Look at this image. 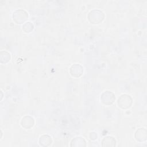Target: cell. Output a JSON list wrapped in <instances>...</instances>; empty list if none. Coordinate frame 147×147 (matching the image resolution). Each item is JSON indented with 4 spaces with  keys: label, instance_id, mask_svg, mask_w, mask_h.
<instances>
[{
    "label": "cell",
    "instance_id": "7c38bea8",
    "mask_svg": "<svg viewBox=\"0 0 147 147\" xmlns=\"http://www.w3.org/2000/svg\"><path fill=\"white\" fill-rule=\"evenodd\" d=\"M34 29L33 24L29 21L25 22L22 26V30L25 33H30Z\"/></svg>",
    "mask_w": 147,
    "mask_h": 147
},
{
    "label": "cell",
    "instance_id": "3957f363",
    "mask_svg": "<svg viewBox=\"0 0 147 147\" xmlns=\"http://www.w3.org/2000/svg\"><path fill=\"white\" fill-rule=\"evenodd\" d=\"M133 103L132 98L127 94L121 95L117 100L118 106L122 109H127Z\"/></svg>",
    "mask_w": 147,
    "mask_h": 147
},
{
    "label": "cell",
    "instance_id": "277c9868",
    "mask_svg": "<svg viewBox=\"0 0 147 147\" xmlns=\"http://www.w3.org/2000/svg\"><path fill=\"white\" fill-rule=\"evenodd\" d=\"M100 99L103 104L105 105H111L114 102L115 96L113 92L110 91H105L101 94Z\"/></svg>",
    "mask_w": 147,
    "mask_h": 147
},
{
    "label": "cell",
    "instance_id": "5b68a950",
    "mask_svg": "<svg viewBox=\"0 0 147 147\" xmlns=\"http://www.w3.org/2000/svg\"><path fill=\"white\" fill-rule=\"evenodd\" d=\"M69 73L72 77L79 78L83 73V68L79 64H72L69 68Z\"/></svg>",
    "mask_w": 147,
    "mask_h": 147
},
{
    "label": "cell",
    "instance_id": "52a82bcc",
    "mask_svg": "<svg viewBox=\"0 0 147 147\" xmlns=\"http://www.w3.org/2000/svg\"><path fill=\"white\" fill-rule=\"evenodd\" d=\"M134 137L137 141L140 142L146 141L147 138L146 130L145 128L138 129L135 132Z\"/></svg>",
    "mask_w": 147,
    "mask_h": 147
},
{
    "label": "cell",
    "instance_id": "7a4b0ae2",
    "mask_svg": "<svg viewBox=\"0 0 147 147\" xmlns=\"http://www.w3.org/2000/svg\"><path fill=\"white\" fill-rule=\"evenodd\" d=\"M28 12L24 9H17L13 13L12 15L13 20L18 24L24 23L28 20Z\"/></svg>",
    "mask_w": 147,
    "mask_h": 147
},
{
    "label": "cell",
    "instance_id": "5bb4252c",
    "mask_svg": "<svg viewBox=\"0 0 147 147\" xmlns=\"http://www.w3.org/2000/svg\"><path fill=\"white\" fill-rule=\"evenodd\" d=\"M1 100H2V98H3V92H2V90L1 91Z\"/></svg>",
    "mask_w": 147,
    "mask_h": 147
},
{
    "label": "cell",
    "instance_id": "ba28073f",
    "mask_svg": "<svg viewBox=\"0 0 147 147\" xmlns=\"http://www.w3.org/2000/svg\"><path fill=\"white\" fill-rule=\"evenodd\" d=\"M116 145V140L112 136H106L102 141V146L104 147H113Z\"/></svg>",
    "mask_w": 147,
    "mask_h": 147
},
{
    "label": "cell",
    "instance_id": "8fae6325",
    "mask_svg": "<svg viewBox=\"0 0 147 147\" xmlns=\"http://www.w3.org/2000/svg\"><path fill=\"white\" fill-rule=\"evenodd\" d=\"M11 55L6 51H1L0 52V61L2 64H6L10 61Z\"/></svg>",
    "mask_w": 147,
    "mask_h": 147
},
{
    "label": "cell",
    "instance_id": "4fadbf2b",
    "mask_svg": "<svg viewBox=\"0 0 147 147\" xmlns=\"http://www.w3.org/2000/svg\"><path fill=\"white\" fill-rule=\"evenodd\" d=\"M98 137V135L95 132H91L90 134V138L92 140H95Z\"/></svg>",
    "mask_w": 147,
    "mask_h": 147
},
{
    "label": "cell",
    "instance_id": "9c48e42d",
    "mask_svg": "<svg viewBox=\"0 0 147 147\" xmlns=\"http://www.w3.org/2000/svg\"><path fill=\"white\" fill-rule=\"evenodd\" d=\"M86 146V141L84 138L82 137H75L71 142V146L84 147Z\"/></svg>",
    "mask_w": 147,
    "mask_h": 147
},
{
    "label": "cell",
    "instance_id": "6da1fadb",
    "mask_svg": "<svg viewBox=\"0 0 147 147\" xmlns=\"http://www.w3.org/2000/svg\"><path fill=\"white\" fill-rule=\"evenodd\" d=\"M105 18L104 13L99 9H93L90 11L87 15V18L90 22L93 24L100 23Z\"/></svg>",
    "mask_w": 147,
    "mask_h": 147
},
{
    "label": "cell",
    "instance_id": "8992f818",
    "mask_svg": "<svg viewBox=\"0 0 147 147\" xmlns=\"http://www.w3.org/2000/svg\"><path fill=\"white\" fill-rule=\"evenodd\" d=\"M34 118L30 115H25L21 120V125L25 129H30L34 126Z\"/></svg>",
    "mask_w": 147,
    "mask_h": 147
},
{
    "label": "cell",
    "instance_id": "9a60e30c",
    "mask_svg": "<svg viewBox=\"0 0 147 147\" xmlns=\"http://www.w3.org/2000/svg\"><path fill=\"white\" fill-rule=\"evenodd\" d=\"M2 130H1V137H0V138H2Z\"/></svg>",
    "mask_w": 147,
    "mask_h": 147
},
{
    "label": "cell",
    "instance_id": "30bf717a",
    "mask_svg": "<svg viewBox=\"0 0 147 147\" xmlns=\"http://www.w3.org/2000/svg\"><path fill=\"white\" fill-rule=\"evenodd\" d=\"M52 143V140L50 136L44 134L39 138V144L42 146H48Z\"/></svg>",
    "mask_w": 147,
    "mask_h": 147
}]
</instances>
